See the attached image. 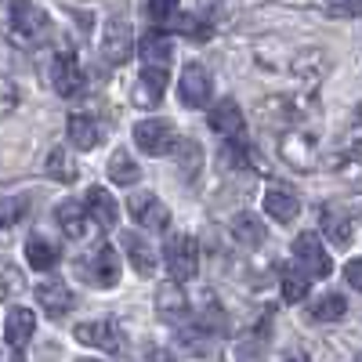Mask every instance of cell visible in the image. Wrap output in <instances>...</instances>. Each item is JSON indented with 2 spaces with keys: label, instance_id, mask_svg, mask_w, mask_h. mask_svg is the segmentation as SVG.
Wrapping results in <instances>:
<instances>
[{
  "label": "cell",
  "instance_id": "6da1fadb",
  "mask_svg": "<svg viewBox=\"0 0 362 362\" xmlns=\"http://www.w3.org/2000/svg\"><path fill=\"white\" fill-rule=\"evenodd\" d=\"M51 33V18L44 8H37L33 0H11V37L18 44H40Z\"/></svg>",
  "mask_w": 362,
  "mask_h": 362
},
{
  "label": "cell",
  "instance_id": "7a4b0ae2",
  "mask_svg": "<svg viewBox=\"0 0 362 362\" xmlns=\"http://www.w3.org/2000/svg\"><path fill=\"white\" fill-rule=\"evenodd\" d=\"M163 261H167V272H170L174 283H189V279H196V272H199V243L189 232H177V235L167 239Z\"/></svg>",
  "mask_w": 362,
  "mask_h": 362
},
{
  "label": "cell",
  "instance_id": "3957f363",
  "mask_svg": "<svg viewBox=\"0 0 362 362\" xmlns=\"http://www.w3.org/2000/svg\"><path fill=\"white\" fill-rule=\"evenodd\" d=\"M76 272H80V276H83L90 286L109 290V286L119 283V257H116V250H112L109 243H98L90 257L76 261Z\"/></svg>",
  "mask_w": 362,
  "mask_h": 362
},
{
  "label": "cell",
  "instance_id": "277c9868",
  "mask_svg": "<svg viewBox=\"0 0 362 362\" xmlns=\"http://www.w3.org/2000/svg\"><path fill=\"white\" fill-rule=\"evenodd\" d=\"M134 145L145 156H167V153H174L177 134L170 127V119H141L134 127Z\"/></svg>",
  "mask_w": 362,
  "mask_h": 362
},
{
  "label": "cell",
  "instance_id": "5b68a950",
  "mask_svg": "<svg viewBox=\"0 0 362 362\" xmlns=\"http://www.w3.org/2000/svg\"><path fill=\"white\" fill-rule=\"evenodd\" d=\"M127 210H131V218L148 232H167V225H170V210L156 192H134L127 199Z\"/></svg>",
  "mask_w": 362,
  "mask_h": 362
},
{
  "label": "cell",
  "instance_id": "8992f818",
  "mask_svg": "<svg viewBox=\"0 0 362 362\" xmlns=\"http://www.w3.org/2000/svg\"><path fill=\"white\" fill-rule=\"evenodd\" d=\"M73 337L87 348H102V351H124V334L112 319H90V322H76Z\"/></svg>",
  "mask_w": 362,
  "mask_h": 362
},
{
  "label": "cell",
  "instance_id": "52a82bcc",
  "mask_svg": "<svg viewBox=\"0 0 362 362\" xmlns=\"http://www.w3.org/2000/svg\"><path fill=\"white\" fill-rule=\"evenodd\" d=\"M210 90H214V80H210L206 66L199 62H189L185 73H181V83H177V98L185 109H203L210 102Z\"/></svg>",
  "mask_w": 362,
  "mask_h": 362
},
{
  "label": "cell",
  "instance_id": "ba28073f",
  "mask_svg": "<svg viewBox=\"0 0 362 362\" xmlns=\"http://www.w3.org/2000/svg\"><path fill=\"white\" fill-rule=\"evenodd\" d=\"M293 257L300 261V268L308 272V276L315 279H326L329 272H334V264H329V254L322 250V239L315 232H300L293 239Z\"/></svg>",
  "mask_w": 362,
  "mask_h": 362
},
{
  "label": "cell",
  "instance_id": "9c48e42d",
  "mask_svg": "<svg viewBox=\"0 0 362 362\" xmlns=\"http://www.w3.org/2000/svg\"><path fill=\"white\" fill-rule=\"evenodd\" d=\"M51 87L62 98H76L83 90V73H80V62L73 51H58L51 58Z\"/></svg>",
  "mask_w": 362,
  "mask_h": 362
},
{
  "label": "cell",
  "instance_id": "30bf717a",
  "mask_svg": "<svg viewBox=\"0 0 362 362\" xmlns=\"http://www.w3.org/2000/svg\"><path fill=\"white\" fill-rule=\"evenodd\" d=\"M134 51V33H131V25L127 18H112L105 25V37H102V54H105V62L109 66H124L127 58Z\"/></svg>",
  "mask_w": 362,
  "mask_h": 362
},
{
  "label": "cell",
  "instance_id": "8fae6325",
  "mask_svg": "<svg viewBox=\"0 0 362 362\" xmlns=\"http://www.w3.org/2000/svg\"><path fill=\"white\" fill-rule=\"evenodd\" d=\"M279 153L293 170H312L315 167V138L305 131H286L279 138Z\"/></svg>",
  "mask_w": 362,
  "mask_h": 362
},
{
  "label": "cell",
  "instance_id": "7c38bea8",
  "mask_svg": "<svg viewBox=\"0 0 362 362\" xmlns=\"http://www.w3.org/2000/svg\"><path fill=\"white\" fill-rule=\"evenodd\" d=\"M163 90H167V69L148 66V69L138 73L131 98H134V105H141V109H156V105L163 102Z\"/></svg>",
  "mask_w": 362,
  "mask_h": 362
},
{
  "label": "cell",
  "instance_id": "4fadbf2b",
  "mask_svg": "<svg viewBox=\"0 0 362 362\" xmlns=\"http://www.w3.org/2000/svg\"><path fill=\"white\" fill-rule=\"evenodd\" d=\"M156 312H160V319H167V322H185V319H189L192 300L181 293V283H163V286L156 290Z\"/></svg>",
  "mask_w": 362,
  "mask_h": 362
},
{
  "label": "cell",
  "instance_id": "5bb4252c",
  "mask_svg": "<svg viewBox=\"0 0 362 362\" xmlns=\"http://www.w3.org/2000/svg\"><path fill=\"white\" fill-rule=\"evenodd\" d=\"M73 293H69V286L62 283V279H44L40 286H37V305L51 315V319H62L69 308H73Z\"/></svg>",
  "mask_w": 362,
  "mask_h": 362
},
{
  "label": "cell",
  "instance_id": "9a60e30c",
  "mask_svg": "<svg viewBox=\"0 0 362 362\" xmlns=\"http://www.w3.org/2000/svg\"><path fill=\"white\" fill-rule=\"evenodd\" d=\"M264 210H268V218H272V221L290 225V221H297V214H300V199H297L293 189L272 185V189L264 192Z\"/></svg>",
  "mask_w": 362,
  "mask_h": 362
},
{
  "label": "cell",
  "instance_id": "2e32d148",
  "mask_svg": "<svg viewBox=\"0 0 362 362\" xmlns=\"http://www.w3.org/2000/svg\"><path fill=\"white\" fill-rule=\"evenodd\" d=\"M58 261H62V250L51 235H29L25 239V264L37 272H51Z\"/></svg>",
  "mask_w": 362,
  "mask_h": 362
},
{
  "label": "cell",
  "instance_id": "e0dca14e",
  "mask_svg": "<svg viewBox=\"0 0 362 362\" xmlns=\"http://www.w3.org/2000/svg\"><path fill=\"white\" fill-rule=\"evenodd\" d=\"M243 112H239V105L232 98H225L221 105L210 109V131L221 134V138H243Z\"/></svg>",
  "mask_w": 362,
  "mask_h": 362
},
{
  "label": "cell",
  "instance_id": "ac0fdd59",
  "mask_svg": "<svg viewBox=\"0 0 362 362\" xmlns=\"http://www.w3.org/2000/svg\"><path fill=\"white\" fill-rule=\"evenodd\" d=\"M138 54H141V62L156 66V69H167V66H170V58H174V44H170L167 33L153 29V33H145V37L138 40Z\"/></svg>",
  "mask_w": 362,
  "mask_h": 362
},
{
  "label": "cell",
  "instance_id": "d6986e66",
  "mask_svg": "<svg viewBox=\"0 0 362 362\" xmlns=\"http://www.w3.org/2000/svg\"><path fill=\"white\" fill-rule=\"evenodd\" d=\"M87 214L95 218L102 228H116V221H119V203L109 196V189H102V185H95V189H87Z\"/></svg>",
  "mask_w": 362,
  "mask_h": 362
},
{
  "label": "cell",
  "instance_id": "ffe728a7",
  "mask_svg": "<svg viewBox=\"0 0 362 362\" xmlns=\"http://www.w3.org/2000/svg\"><path fill=\"white\" fill-rule=\"evenodd\" d=\"M33 329H37V315L29 308H11L8 312V322H4V337L11 348H25L33 341Z\"/></svg>",
  "mask_w": 362,
  "mask_h": 362
},
{
  "label": "cell",
  "instance_id": "44dd1931",
  "mask_svg": "<svg viewBox=\"0 0 362 362\" xmlns=\"http://www.w3.org/2000/svg\"><path fill=\"white\" fill-rule=\"evenodd\" d=\"M124 250H127V257H131V264H134V272L141 279H148L156 272V254H153V247L145 243V235L124 232Z\"/></svg>",
  "mask_w": 362,
  "mask_h": 362
},
{
  "label": "cell",
  "instance_id": "7402d4cb",
  "mask_svg": "<svg viewBox=\"0 0 362 362\" xmlns=\"http://www.w3.org/2000/svg\"><path fill=\"white\" fill-rule=\"evenodd\" d=\"M25 218H29V203H25V199H18V196L0 199V247L11 243L15 228H18Z\"/></svg>",
  "mask_w": 362,
  "mask_h": 362
},
{
  "label": "cell",
  "instance_id": "603a6c76",
  "mask_svg": "<svg viewBox=\"0 0 362 362\" xmlns=\"http://www.w3.org/2000/svg\"><path fill=\"white\" fill-rule=\"evenodd\" d=\"M66 134H69V141L80 148V153H87V148H95V145H98V138H102L98 124H95V119H90L87 112H73V116H69Z\"/></svg>",
  "mask_w": 362,
  "mask_h": 362
},
{
  "label": "cell",
  "instance_id": "cb8c5ba5",
  "mask_svg": "<svg viewBox=\"0 0 362 362\" xmlns=\"http://www.w3.org/2000/svg\"><path fill=\"white\" fill-rule=\"evenodd\" d=\"M58 225H62L66 235L83 239V235H87V203H80V199H62V203H58Z\"/></svg>",
  "mask_w": 362,
  "mask_h": 362
},
{
  "label": "cell",
  "instance_id": "d4e9b609",
  "mask_svg": "<svg viewBox=\"0 0 362 362\" xmlns=\"http://www.w3.org/2000/svg\"><path fill=\"white\" fill-rule=\"evenodd\" d=\"M322 235H326L337 250L351 247V239H355V235H351V221L341 214L337 206H326V210H322Z\"/></svg>",
  "mask_w": 362,
  "mask_h": 362
},
{
  "label": "cell",
  "instance_id": "484cf974",
  "mask_svg": "<svg viewBox=\"0 0 362 362\" xmlns=\"http://www.w3.org/2000/svg\"><path fill=\"white\" fill-rule=\"evenodd\" d=\"M308 283H312V276H308L305 268H293V264H283V268H279V290H283V300H286V305L305 300Z\"/></svg>",
  "mask_w": 362,
  "mask_h": 362
},
{
  "label": "cell",
  "instance_id": "4316f807",
  "mask_svg": "<svg viewBox=\"0 0 362 362\" xmlns=\"http://www.w3.org/2000/svg\"><path fill=\"white\" fill-rule=\"evenodd\" d=\"M47 174L54 177V181H62V185H73V181L80 177V163H76V156H73V148H51L47 153Z\"/></svg>",
  "mask_w": 362,
  "mask_h": 362
},
{
  "label": "cell",
  "instance_id": "83f0119b",
  "mask_svg": "<svg viewBox=\"0 0 362 362\" xmlns=\"http://www.w3.org/2000/svg\"><path fill=\"white\" fill-rule=\"evenodd\" d=\"M225 322H228V319H225V308L218 305V297L206 290V293L199 297V305H196V326L210 329V334L218 337V334H225Z\"/></svg>",
  "mask_w": 362,
  "mask_h": 362
},
{
  "label": "cell",
  "instance_id": "f1b7e54d",
  "mask_svg": "<svg viewBox=\"0 0 362 362\" xmlns=\"http://www.w3.org/2000/svg\"><path fill=\"white\" fill-rule=\"evenodd\" d=\"M105 174H109V181H112V185H134V181L141 177V170H138V163L131 160V153H127V148H116V153L109 156V167H105Z\"/></svg>",
  "mask_w": 362,
  "mask_h": 362
},
{
  "label": "cell",
  "instance_id": "f546056e",
  "mask_svg": "<svg viewBox=\"0 0 362 362\" xmlns=\"http://www.w3.org/2000/svg\"><path fill=\"white\" fill-rule=\"evenodd\" d=\"M344 312H348V300L341 293H322L315 305L308 308V319L312 322H341Z\"/></svg>",
  "mask_w": 362,
  "mask_h": 362
},
{
  "label": "cell",
  "instance_id": "4dcf8cb0",
  "mask_svg": "<svg viewBox=\"0 0 362 362\" xmlns=\"http://www.w3.org/2000/svg\"><path fill=\"white\" fill-rule=\"evenodd\" d=\"M174 160H177L181 174H185L189 181H196L199 170H203V145L199 141H177L174 145Z\"/></svg>",
  "mask_w": 362,
  "mask_h": 362
},
{
  "label": "cell",
  "instance_id": "1f68e13d",
  "mask_svg": "<svg viewBox=\"0 0 362 362\" xmlns=\"http://www.w3.org/2000/svg\"><path fill=\"white\" fill-rule=\"evenodd\" d=\"M232 235H235V243H243V247H261L264 243V221L254 218V214H239L232 221Z\"/></svg>",
  "mask_w": 362,
  "mask_h": 362
},
{
  "label": "cell",
  "instance_id": "d6a6232c",
  "mask_svg": "<svg viewBox=\"0 0 362 362\" xmlns=\"http://www.w3.org/2000/svg\"><path fill=\"white\" fill-rule=\"evenodd\" d=\"M181 33H185L189 40H196V44H206L210 40V33H214V25H210L206 18H196V15H174L170 18Z\"/></svg>",
  "mask_w": 362,
  "mask_h": 362
},
{
  "label": "cell",
  "instance_id": "836d02e7",
  "mask_svg": "<svg viewBox=\"0 0 362 362\" xmlns=\"http://www.w3.org/2000/svg\"><path fill=\"white\" fill-rule=\"evenodd\" d=\"M25 290V279H22V272L15 264H0V300H8L15 293Z\"/></svg>",
  "mask_w": 362,
  "mask_h": 362
},
{
  "label": "cell",
  "instance_id": "e575fe53",
  "mask_svg": "<svg viewBox=\"0 0 362 362\" xmlns=\"http://www.w3.org/2000/svg\"><path fill=\"white\" fill-rule=\"evenodd\" d=\"M322 8L334 18H355L362 15V0H322Z\"/></svg>",
  "mask_w": 362,
  "mask_h": 362
},
{
  "label": "cell",
  "instance_id": "d590c367",
  "mask_svg": "<svg viewBox=\"0 0 362 362\" xmlns=\"http://www.w3.org/2000/svg\"><path fill=\"white\" fill-rule=\"evenodd\" d=\"M148 15L156 22H170L177 15V0H148Z\"/></svg>",
  "mask_w": 362,
  "mask_h": 362
},
{
  "label": "cell",
  "instance_id": "8d00e7d4",
  "mask_svg": "<svg viewBox=\"0 0 362 362\" xmlns=\"http://www.w3.org/2000/svg\"><path fill=\"white\" fill-rule=\"evenodd\" d=\"M15 105H18V87L11 80H0V116L11 112Z\"/></svg>",
  "mask_w": 362,
  "mask_h": 362
},
{
  "label": "cell",
  "instance_id": "74e56055",
  "mask_svg": "<svg viewBox=\"0 0 362 362\" xmlns=\"http://www.w3.org/2000/svg\"><path fill=\"white\" fill-rule=\"evenodd\" d=\"M344 279H348L351 290H362V257H355V261L344 264Z\"/></svg>",
  "mask_w": 362,
  "mask_h": 362
},
{
  "label": "cell",
  "instance_id": "f35d334b",
  "mask_svg": "<svg viewBox=\"0 0 362 362\" xmlns=\"http://www.w3.org/2000/svg\"><path fill=\"white\" fill-rule=\"evenodd\" d=\"M344 145H348V153L362 156V124H355V127L344 134Z\"/></svg>",
  "mask_w": 362,
  "mask_h": 362
},
{
  "label": "cell",
  "instance_id": "ab89813d",
  "mask_svg": "<svg viewBox=\"0 0 362 362\" xmlns=\"http://www.w3.org/2000/svg\"><path fill=\"white\" fill-rule=\"evenodd\" d=\"M283 362H312V358H308V355H300V351H297V355H290V358H283Z\"/></svg>",
  "mask_w": 362,
  "mask_h": 362
},
{
  "label": "cell",
  "instance_id": "60d3db41",
  "mask_svg": "<svg viewBox=\"0 0 362 362\" xmlns=\"http://www.w3.org/2000/svg\"><path fill=\"white\" fill-rule=\"evenodd\" d=\"M0 362H18V355H11V351H0Z\"/></svg>",
  "mask_w": 362,
  "mask_h": 362
},
{
  "label": "cell",
  "instance_id": "b9f144b4",
  "mask_svg": "<svg viewBox=\"0 0 362 362\" xmlns=\"http://www.w3.org/2000/svg\"><path fill=\"white\" fill-rule=\"evenodd\" d=\"M80 362H95V358H80Z\"/></svg>",
  "mask_w": 362,
  "mask_h": 362
},
{
  "label": "cell",
  "instance_id": "7bdbcfd3",
  "mask_svg": "<svg viewBox=\"0 0 362 362\" xmlns=\"http://www.w3.org/2000/svg\"><path fill=\"white\" fill-rule=\"evenodd\" d=\"M358 362H362V358H358Z\"/></svg>",
  "mask_w": 362,
  "mask_h": 362
}]
</instances>
